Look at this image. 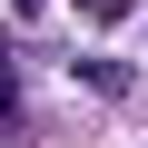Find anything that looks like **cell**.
Wrapping results in <instances>:
<instances>
[{"label":"cell","mask_w":148,"mask_h":148,"mask_svg":"<svg viewBox=\"0 0 148 148\" xmlns=\"http://www.w3.org/2000/svg\"><path fill=\"white\" fill-rule=\"evenodd\" d=\"M20 128V69H10V49H0V138Z\"/></svg>","instance_id":"1"}]
</instances>
